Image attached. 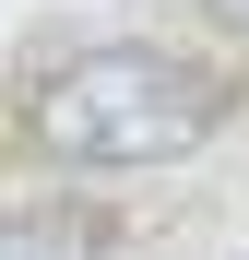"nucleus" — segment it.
I'll use <instances>...</instances> for the list:
<instances>
[{
  "label": "nucleus",
  "mask_w": 249,
  "mask_h": 260,
  "mask_svg": "<svg viewBox=\"0 0 249 260\" xmlns=\"http://www.w3.org/2000/svg\"><path fill=\"white\" fill-rule=\"evenodd\" d=\"M214 118H226V71L178 59V48H83L24 107L36 154L48 166H95V178H119V166H178Z\"/></svg>",
  "instance_id": "f257e3e1"
},
{
  "label": "nucleus",
  "mask_w": 249,
  "mask_h": 260,
  "mask_svg": "<svg viewBox=\"0 0 249 260\" xmlns=\"http://www.w3.org/2000/svg\"><path fill=\"white\" fill-rule=\"evenodd\" d=\"M0 260H119V213H95V201H24V213H0Z\"/></svg>",
  "instance_id": "f03ea898"
},
{
  "label": "nucleus",
  "mask_w": 249,
  "mask_h": 260,
  "mask_svg": "<svg viewBox=\"0 0 249 260\" xmlns=\"http://www.w3.org/2000/svg\"><path fill=\"white\" fill-rule=\"evenodd\" d=\"M202 12H214V24H226V36H249V0H202Z\"/></svg>",
  "instance_id": "7ed1b4c3"
}]
</instances>
